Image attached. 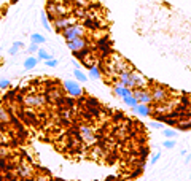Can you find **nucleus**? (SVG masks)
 Instances as JSON below:
<instances>
[{
  "instance_id": "7",
  "label": "nucleus",
  "mask_w": 191,
  "mask_h": 181,
  "mask_svg": "<svg viewBox=\"0 0 191 181\" xmlns=\"http://www.w3.org/2000/svg\"><path fill=\"white\" fill-rule=\"evenodd\" d=\"M112 88H113V94L116 97H121V99H124V97H128V95H132V89H128L124 86L118 84V83H113Z\"/></svg>"
},
{
  "instance_id": "26",
  "label": "nucleus",
  "mask_w": 191,
  "mask_h": 181,
  "mask_svg": "<svg viewBox=\"0 0 191 181\" xmlns=\"http://www.w3.org/2000/svg\"><path fill=\"white\" fill-rule=\"evenodd\" d=\"M161 159V152H155V154H153V157H151V161H150V164H151V165H155L158 161Z\"/></svg>"
},
{
  "instance_id": "3",
  "label": "nucleus",
  "mask_w": 191,
  "mask_h": 181,
  "mask_svg": "<svg viewBox=\"0 0 191 181\" xmlns=\"http://www.w3.org/2000/svg\"><path fill=\"white\" fill-rule=\"evenodd\" d=\"M78 24V18L73 16V15H67V16H62V18H58L56 21L53 22V30L56 34H62L64 30L70 29L72 25Z\"/></svg>"
},
{
  "instance_id": "22",
  "label": "nucleus",
  "mask_w": 191,
  "mask_h": 181,
  "mask_svg": "<svg viewBox=\"0 0 191 181\" xmlns=\"http://www.w3.org/2000/svg\"><path fill=\"white\" fill-rule=\"evenodd\" d=\"M45 65H46V67H49V68H54V67H58V65H59V59H54V57H53V59L46 61V62H45Z\"/></svg>"
},
{
  "instance_id": "24",
  "label": "nucleus",
  "mask_w": 191,
  "mask_h": 181,
  "mask_svg": "<svg viewBox=\"0 0 191 181\" xmlns=\"http://www.w3.org/2000/svg\"><path fill=\"white\" fill-rule=\"evenodd\" d=\"M11 81L10 79H0V89H10Z\"/></svg>"
},
{
  "instance_id": "20",
  "label": "nucleus",
  "mask_w": 191,
  "mask_h": 181,
  "mask_svg": "<svg viewBox=\"0 0 191 181\" xmlns=\"http://www.w3.org/2000/svg\"><path fill=\"white\" fill-rule=\"evenodd\" d=\"M10 148L8 146H5V145H2L0 146V159H7L8 156H10Z\"/></svg>"
},
{
  "instance_id": "29",
  "label": "nucleus",
  "mask_w": 191,
  "mask_h": 181,
  "mask_svg": "<svg viewBox=\"0 0 191 181\" xmlns=\"http://www.w3.org/2000/svg\"><path fill=\"white\" fill-rule=\"evenodd\" d=\"M124 181H132V179H124Z\"/></svg>"
},
{
  "instance_id": "27",
  "label": "nucleus",
  "mask_w": 191,
  "mask_h": 181,
  "mask_svg": "<svg viewBox=\"0 0 191 181\" xmlns=\"http://www.w3.org/2000/svg\"><path fill=\"white\" fill-rule=\"evenodd\" d=\"M73 65H75V68H78V70H80V67H81V62H77V61H73Z\"/></svg>"
},
{
  "instance_id": "2",
  "label": "nucleus",
  "mask_w": 191,
  "mask_h": 181,
  "mask_svg": "<svg viewBox=\"0 0 191 181\" xmlns=\"http://www.w3.org/2000/svg\"><path fill=\"white\" fill-rule=\"evenodd\" d=\"M61 37L65 40V41H72L75 38H81V37H88V27L85 24H75L72 25L70 29H67L61 34Z\"/></svg>"
},
{
  "instance_id": "9",
  "label": "nucleus",
  "mask_w": 191,
  "mask_h": 181,
  "mask_svg": "<svg viewBox=\"0 0 191 181\" xmlns=\"http://www.w3.org/2000/svg\"><path fill=\"white\" fill-rule=\"evenodd\" d=\"M37 64H38V57H37V56H29L27 59H24L22 67H24V70H32V68L37 67Z\"/></svg>"
},
{
  "instance_id": "18",
  "label": "nucleus",
  "mask_w": 191,
  "mask_h": 181,
  "mask_svg": "<svg viewBox=\"0 0 191 181\" xmlns=\"http://www.w3.org/2000/svg\"><path fill=\"white\" fill-rule=\"evenodd\" d=\"M34 179H35V181H53V178L49 176L48 172H45V173H35Z\"/></svg>"
},
{
  "instance_id": "10",
  "label": "nucleus",
  "mask_w": 191,
  "mask_h": 181,
  "mask_svg": "<svg viewBox=\"0 0 191 181\" xmlns=\"http://www.w3.org/2000/svg\"><path fill=\"white\" fill-rule=\"evenodd\" d=\"M40 18H42V25L45 27L48 32H51V30H53V25H51V22H49V19H48V15H46L45 10H42V13H40Z\"/></svg>"
},
{
  "instance_id": "15",
  "label": "nucleus",
  "mask_w": 191,
  "mask_h": 181,
  "mask_svg": "<svg viewBox=\"0 0 191 181\" xmlns=\"http://www.w3.org/2000/svg\"><path fill=\"white\" fill-rule=\"evenodd\" d=\"M88 76H89V78H92V79H99V78L102 76V70L99 68V65L92 67L91 70H89V73H88Z\"/></svg>"
},
{
  "instance_id": "21",
  "label": "nucleus",
  "mask_w": 191,
  "mask_h": 181,
  "mask_svg": "<svg viewBox=\"0 0 191 181\" xmlns=\"http://www.w3.org/2000/svg\"><path fill=\"white\" fill-rule=\"evenodd\" d=\"M38 49H40V46H38V45H35V43H30V46L27 48V52H29L30 56H35V54L38 52Z\"/></svg>"
},
{
  "instance_id": "25",
  "label": "nucleus",
  "mask_w": 191,
  "mask_h": 181,
  "mask_svg": "<svg viewBox=\"0 0 191 181\" xmlns=\"http://www.w3.org/2000/svg\"><path fill=\"white\" fill-rule=\"evenodd\" d=\"M150 126H151L153 129H159V130H164V126H162V122H159V121H153V122H150Z\"/></svg>"
},
{
  "instance_id": "5",
  "label": "nucleus",
  "mask_w": 191,
  "mask_h": 181,
  "mask_svg": "<svg viewBox=\"0 0 191 181\" xmlns=\"http://www.w3.org/2000/svg\"><path fill=\"white\" fill-rule=\"evenodd\" d=\"M46 102H48V99H46L45 94L35 92V94H27V95H24L22 105H24V106H29V108H42V106H45Z\"/></svg>"
},
{
  "instance_id": "14",
  "label": "nucleus",
  "mask_w": 191,
  "mask_h": 181,
  "mask_svg": "<svg viewBox=\"0 0 191 181\" xmlns=\"http://www.w3.org/2000/svg\"><path fill=\"white\" fill-rule=\"evenodd\" d=\"M11 115H10V111L8 110H5L3 106H0V121L2 122H5V124H8V122H11Z\"/></svg>"
},
{
  "instance_id": "12",
  "label": "nucleus",
  "mask_w": 191,
  "mask_h": 181,
  "mask_svg": "<svg viewBox=\"0 0 191 181\" xmlns=\"http://www.w3.org/2000/svg\"><path fill=\"white\" fill-rule=\"evenodd\" d=\"M73 76H75V79L78 83H88V79H89V76L86 73H83L81 70H78V68H75V70H73Z\"/></svg>"
},
{
  "instance_id": "13",
  "label": "nucleus",
  "mask_w": 191,
  "mask_h": 181,
  "mask_svg": "<svg viewBox=\"0 0 191 181\" xmlns=\"http://www.w3.org/2000/svg\"><path fill=\"white\" fill-rule=\"evenodd\" d=\"M30 41L40 46V45H45L46 43V38L43 35H40V34H30Z\"/></svg>"
},
{
  "instance_id": "8",
  "label": "nucleus",
  "mask_w": 191,
  "mask_h": 181,
  "mask_svg": "<svg viewBox=\"0 0 191 181\" xmlns=\"http://www.w3.org/2000/svg\"><path fill=\"white\" fill-rule=\"evenodd\" d=\"M132 111L137 116H143V118H147V116H150L151 115V106L150 105H143V103H139L135 108H132Z\"/></svg>"
},
{
  "instance_id": "1",
  "label": "nucleus",
  "mask_w": 191,
  "mask_h": 181,
  "mask_svg": "<svg viewBox=\"0 0 191 181\" xmlns=\"http://www.w3.org/2000/svg\"><path fill=\"white\" fill-rule=\"evenodd\" d=\"M62 89L65 92L67 97H72V99H81L85 95V91L81 88V84L77 79H65L62 83Z\"/></svg>"
},
{
  "instance_id": "6",
  "label": "nucleus",
  "mask_w": 191,
  "mask_h": 181,
  "mask_svg": "<svg viewBox=\"0 0 191 181\" xmlns=\"http://www.w3.org/2000/svg\"><path fill=\"white\" fill-rule=\"evenodd\" d=\"M67 48H69L72 52H78L85 48H89V40L88 37H81V38H75L72 41H67Z\"/></svg>"
},
{
  "instance_id": "4",
  "label": "nucleus",
  "mask_w": 191,
  "mask_h": 181,
  "mask_svg": "<svg viewBox=\"0 0 191 181\" xmlns=\"http://www.w3.org/2000/svg\"><path fill=\"white\" fill-rule=\"evenodd\" d=\"M150 92H151V97H153V103L156 105H161V103H166L167 100H170V92L167 88L161 86V84H151L150 88Z\"/></svg>"
},
{
  "instance_id": "17",
  "label": "nucleus",
  "mask_w": 191,
  "mask_h": 181,
  "mask_svg": "<svg viewBox=\"0 0 191 181\" xmlns=\"http://www.w3.org/2000/svg\"><path fill=\"white\" fill-rule=\"evenodd\" d=\"M37 57H38V61H49V59H53V56L49 54V52H46L43 48H40L38 49V52H37Z\"/></svg>"
},
{
  "instance_id": "19",
  "label": "nucleus",
  "mask_w": 191,
  "mask_h": 181,
  "mask_svg": "<svg viewBox=\"0 0 191 181\" xmlns=\"http://www.w3.org/2000/svg\"><path fill=\"white\" fill-rule=\"evenodd\" d=\"M162 135L166 137V140H174V137L177 135V130H174V129H164V130H162Z\"/></svg>"
},
{
  "instance_id": "16",
  "label": "nucleus",
  "mask_w": 191,
  "mask_h": 181,
  "mask_svg": "<svg viewBox=\"0 0 191 181\" xmlns=\"http://www.w3.org/2000/svg\"><path fill=\"white\" fill-rule=\"evenodd\" d=\"M123 102H124V105H128L129 108H135V106L139 105V100L135 99V97H132V95L124 97V99H123Z\"/></svg>"
},
{
  "instance_id": "28",
  "label": "nucleus",
  "mask_w": 191,
  "mask_h": 181,
  "mask_svg": "<svg viewBox=\"0 0 191 181\" xmlns=\"http://www.w3.org/2000/svg\"><path fill=\"white\" fill-rule=\"evenodd\" d=\"M189 161H191V154H188V156H186V161H185V162H189Z\"/></svg>"
},
{
  "instance_id": "23",
  "label": "nucleus",
  "mask_w": 191,
  "mask_h": 181,
  "mask_svg": "<svg viewBox=\"0 0 191 181\" xmlns=\"http://www.w3.org/2000/svg\"><path fill=\"white\" fill-rule=\"evenodd\" d=\"M175 140H164V142H162V146H164V148H167V149H172V148H175Z\"/></svg>"
},
{
  "instance_id": "11",
  "label": "nucleus",
  "mask_w": 191,
  "mask_h": 181,
  "mask_svg": "<svg viewBox=\"0 0 191 181\" xmlns=\"http://www.w3.org/2000/svg\"><path fill=\"white\" fill-rule=\"evenodd\" d=\"M22 46H24L22 41H13L11 48L8 49V54H10V56H16V54L21 51V48H22Z\"/></svg>"
}]
</instances>
